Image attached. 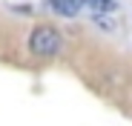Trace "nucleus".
Instances as JSON below:
<instances>
[{
    "label": "nucleus",
    "instance_id": "obj_4",
    "mask_svg": "<svg viewBox=\"0 0 132 126\" xmlns=\"http://www.w3.org/2000/svg\"><path fill=\"white\" fill-rule=\"evenodd\" d=\"M95 23H98L101 29H109V32H115V29H118V20H115V17H109V14H95Z\"/></svg>",
    "mask_w": 132,
    "mask_h": 126
},
{
    "label": "nucleus",
    "instance_id": "obj_1",
    "mask_svg": "<svg viewBox=\"0 0 132 126\" xmlns=\"http://www.w3.org/2000/svg\"><path fill=\"white\" fill-rule=\"evenodd\" d=\"M29 52L35 57H55L60 52V34L52 26H37L29 34Z\"/></svg>",
    "mask_w": 132,
    "mask_h": 126
},
{
    "label": "nucleus",
    "instance_id": "obj_2",
    "mask_svg": "<svg viewBox=\"0 0 132 126\" xmlns=\"http://www.w3.org/2000/svg\"><path fill=\"white\" fill-rule=\"evenodd\" d=\"M83 3H86V0H49L52 12L60 14V17H75V14L83 9Z\"/></svg>",
    "mask_w": 132,
    "mask_h": 126
},
{
    "label": "nucleus",
    "instance_id": "obj_3",
    "mask_svg": "<svg viewBox=\"0 0 132 126\" xmlns=\"http://www.w3.org/2000/svg\"><path fill=\"white\" fill-rule=\"evenodd\" d=\"M86 3L92 6L95 14H112V12H115V3H112V0H86Z\"/></svg>",
    "mask_w": 132,
    "mask_h": 126
}]
</instances>
